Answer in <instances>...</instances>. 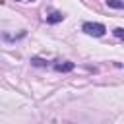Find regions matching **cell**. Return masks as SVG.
<instances>
[{
	"instance_id": "obj_1",
	"label": "cell",
	"mask_w": 124,
	"mask_h": 124,
	"mask_svg": "<svg viewBox=\"0 0 124 124\" xmlns=\"http://www.w3.org/2000/svg\"><path fill=\"white\" fill-rule=\"evenodd\" d=\"M81 31L87 33V35H91V37H103L105 31H107V27L103 23H97V21H85L81 25Z\"/></svg>"
},
{
	"instance_id": "obj_2",
	"label": "cell",
	"mask_w": 124,
	"mask_h": 124,
	"mask_svg": "<svg viewBox=\"0 0 124 124\" xmlns=\"http://www.w3.org/2000/svg\"><path fill=\"white\" fill-rule=\"evenodd\" d=\"M66 16L62 14V12H52L50 16H46V23H58V21H62Z\"/></svg>"
},
{
	"instance_id": "obj_3",
	"label": "cell",
	"mask_w": 124,
	"mask_h": 124,
	"mask_svg": "<svg viewBox=\"0 0 124 124\" xmlns=\"http://www.w3.org/2000/svg\"><path fill=\"white\" fill-rule=\"evenodd\" d=\"M54 68H56V72H72V70H74V62H64V64H56Z\"/></svg>"
},
{
	"instance_id": "obj_4",
	"label": "cell",
	"mask_w": 124,
	"mask_h": 124,
	"mask_svg": "<svg viewBox=\"0 0 124 124\" xmlns=\"http://www.w3.org/2000/svg\"><path fill=\"white\" fill-rule=\"evenodd\" d=\"M107 6L112 10H122L124 8V0H107Z\"/></svg>"
},
{
	"instance_id": "obj_5",
	"label": "cell",
	"mask_w": 124,
	"mask_h": 124,
	"mask_svg": "<svg viewBox=\"0 0 124 124\" xmlns=\"http://www.w3.org/2000/svg\"><path fill=\"white\" fill-rule=\"evenodd\" d=\"M112 35L118 37V39H124V29L122 27H116V29H112Z\"/></svg>"
},
{
	"instance_id": "obj_6",
	"label": "cell",
	"mask_w": 124,
	"mask_h": 124,
	"mask_svg": "<svg viewBox=\"0 0 124 124\" xmlns=\"http://www.w3.org/2000/svg\"><path fill=\"white\" fill-rule=\"evenodd\" d=\"M16 2H35V0H16Z\"/></svg>"
}]
</instances>
